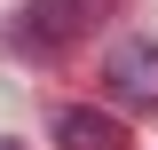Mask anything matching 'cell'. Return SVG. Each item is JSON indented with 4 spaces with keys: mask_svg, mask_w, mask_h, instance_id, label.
Masks as SVG:
<instances>
[{
    "mask_svg": "<svg viewBox=\"0 0 158 150\" xmlns=\"http://www.w3.org/2000/svg\"><path fill=\"white\" fill-rule=\"evenodd\" d=\"M56 142H63V150H127V127H118L111 111L63 103V111H56Z\"/></svg>",
    "mask_w": 158,
    "mask_h": 150,
    "instance_id": "3",
    "label": "cell"
},
{
    "mask_svg": "<svg viewBox=\"0 0 158 150\" xmlns=\"http://www.w3.org/2000/svg\"><path fill=\"white\" fill-rule=\"evenodd\" d=\"M0 150H24V142H16V134H0Z\"/></svg>",
    "mask_w": 158,
    "mask_h": 150,
    "instance_id": "4",
    "label": "cell"
},
{
    "mask_svg": "<svg viewBox=\"0 0 158 150\" xmlns=\"http://www.w3.org/2000/svg\"><path fill=\"white\" fill-rule=\"evenodd\" d=\"M111 8H118V0H32V8L16 16V40H24V48H63V40L95 32Z\"/></svg>",
    "mask_w": 158,
    "mask_h": 150,
    "instance_id": "1",
    "label": "cell"
},
{
    "mask_svg": "<svg viewBox=\"0 0 158 150\" xmlns=\"http://www.w3.org/2000/svg\"><path fill=\"white\" fill-rule=\"evenodd\" d=\"M103 79H111L118 103H158V40H127V48H111Z\"/></svg>",
    "mask_w": 158,
    "mask_h": 150,
    "instance_id": "2",
    "label": "cell"
}]
</instances>
